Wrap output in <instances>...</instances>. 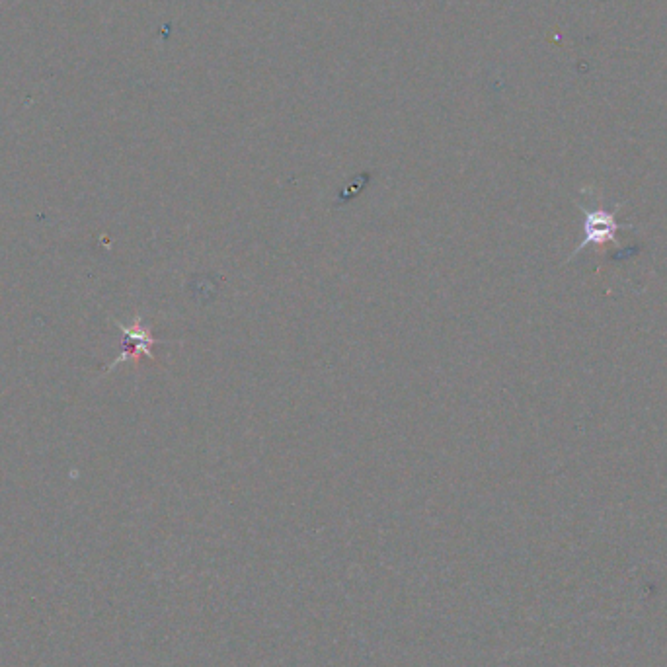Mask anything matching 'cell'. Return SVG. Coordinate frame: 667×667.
I'll list each match as a JSON object with an SVG mask.
<instances>
[{
	"instance_id": "cell-1",
	"label": "cell",
	"mask_w": 667,
	"mask_h": 667,
	"mask_svg": "<svg viewBox=\"0 0 667 667\" xmlns=\"http://www.w3.org/2000/svg\"><path fill=\"white\" fill-rule=\"evenodd\" d=\"M580 207H582V211H584V215H586V223H584V240L574 248V252H572L570 258H568V262L574 260V258H576L586 246H589V244L595 246V244L615 242L617 233L621 231V225L617 223V213H619L621 203H619L613 211H609V209H605V207H595V205L584 207L582 203H580Z\"/></svg>"
},
{
	"instance_id": "cell-2",
	"label": "cell",
	"mask_w": 667,
	"mask_h": 667,
	"mask_svg": "<svg viewBox=\"0 0 667 667\" xmlns=\"http://www.w3.org/2000/svg\"><path fill=\"white\" fill-rule=\"evenodd\" d=\"M118 326L119 330L123 332V342H121L123 352H121L118 359L110 365V369L118 367L121 361H127V359L139 361L141 355H145V357H149V359H155V355H153V346H155V344H162V340H157V338L151 334V330L143 324V318H141V316H137V318L133 320L131 326H123V324H119V322Z\"/></svg>"
}]
</instances>
